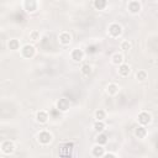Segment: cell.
<instances>
[{
	"instance_id": "obj_1",
	"label": "cell",
	"mask_w": 158,
	"mask_h": 158,
	"mask_svg": "<svg viewBox=\"0 0 158 158\" xmlns=\"http://www.w3.org/2000/svg\"><path fill=\"white\" fill-rule=\"evenodd\" d=\"M20 54L23 59H31L36 56V47L31 43H26L22 44L21 49H20Z\"/></svg>"
},
{
	"instance_id": "obj_2",
	"label": "cell",
	"mask_w": 158,
	"mask_h": 158,
	"mask_svg": "<svg viewBox=\"0 0 158 158\" xmlns=\"http://www.w3.org/2000/svg\"><path fill=\"white\" fill-rule=\"evenodd\" d=\"M53 141V135L48 130H41L37 133V142L42 146H48Z\"/></svg>"
},
{
	"instance_id": "obj_3",
	"label": "cell",
	"mask_w": 158,
	"mask_h": 158,
	"mask_svg": "<svg viewBox=\"0 0 158 158\" xmlns=\"http://www.w3.org/2000/svg\"><path fill=\"white\" fill-rule=\"evenodd\" d=\"M122 32H123V28H122V26L118 22H111L107 26V35L111 38H118V37H121Z\"/></svg>"
},
{
	"instance_id": "obj_4",
	"label": "cell",
	"mask_w": 158,
	"mask_h": 158,
	"mask_svg": "<svg viewBox=\"0 0 158 158\" xmlns=\"http://www.w3.org/2000/svg\"><path fill=\"white\" fill-rule=\"evenodd\" d=\"M0 151L5 156H10L16 151V146L11 139H4L0 143Z\"/></svg>"
},
{
	"instance_id": "obj_5",
	"label": "cell",
	"mask_w": 158,
	"mask_h": 158,
	"mask_svg": "<svg viewBox=\"0 0 158 158\" xmlns=\"http://www.w3.org/2000/svg\"><path fill=\"white\" fill-rule=\"evenodd\" d=\"M21 5L26 14H35L40 7V2L37 0H23Z\"/></svg>"
},
{
	"instance_id": "obj_6",
	"label": "cell",
	"mask_w": 158,
	"mask_h": 158,
	"mask_svg": "<svg viewBox=\"0 0 158 158\" xmlns=\"http://www.w3.org/2000/svg\"><path fill=\"white\" fill-rule=\"evenodd\" d=\"M137 122L139 126H144L147 127L151 122H152V115L149 111H146V110H142L138 112L137 115Z\"/></svg>"
},
{
	"instance_id": "obj_7",
	"label": "cell",
	"mask_w": 158,
	"mask_h": 158,
	"mask_svg": "<svg viewBox=\"0 0 158 158\" xmlns=\"http://www.w3.org/2000/svg\"><path fill=\"white\" fill-rule=\"evenodd\" d=\"M56 109L60 112H67L70 109V100L68 98H59L56 101Z\"/></svg>"
},
{
	"instance_id": "obj_8",
	"label": "cell",
	"mask_w": 158,
	"mask_h": 158,
	"mask_svg": "<svg viewBox=\"0 0 158 158\" xmlns=\"http://www.w3.org/2000/svg\"><path fill=\"white\" fill-rule=\"evenodd\" d=\"M142 10V2L138 0H131L127 2V11L132 15H137L139 14Z\"/></svg>"
},
{
	"instance_id": "obj_9",
	"label": "cell",
	"mask_w": 158,
	"mask_h": 158,
	"mask_svg": "<svg viewBox=\"0 0 158 158\" xmlns=\"http://www.w3.org/2000/svg\"><path fill=\"white\" fill-rule=\"evenodd\" d=\"M35 118H36V122H37V123L44 125V123H47L48 120H49V114H48L47 110H38V111L36 112Z\"/></svg>"
},
{
	"instance_id": "obj_10",
	"label": "cell",
	"mask_w": 158,
	"mask_h": 158,
	"mask_svg": "<svg viewBox=\"0 0 158 158\" xmlns=\"http://www.w3.org/2000/svg\"><path fill=\"white\" fill-rule=\"evenodd\" d=\"M84 57H85V52L81 49V48H74V49H72V52H70V58L73 59V62H75V63H79V62H81L83 59H84Z\"/></svg>"
},
{
	"instance_id": "obj_11",
	"label": "cell",
	"mask_w": 158,
	"mask_h": 158,
	"mask_svg": "<svg viewBox=\"0 0 158 158\" xmlns=\"http://www.w3.org/2000/svg\"><path fill=\"white\" fill-rule=\"evenodd\" d=\"M58 42L62 46H69L72 43V35L68 31H62L58 35Z\"/></svg>"
},
{
	"instance_id": "obj_12",
	"label": "cell",
	"mask_w": 158,
	"mask_h": 158,
	"mask_svg": "<svg viewBox=\"0 0 158 158\" xmlns=\"http://www.w3.org/2000/svg\"><path fill=\"white\" fill-rule=\"evenodd\" d=\"M90 153H91V156L95 157V158H101V157L106 153V151H105L104 146H100V144H96V143H95V144L91 147Z\"/></svg>"
},
{
	"instance_id": "obj_13",
	"label": "cell",
	"mask_w": 158,
	"mask_h": 158,
	"mask_svg": "<svg viewBox=\"0 0 158 158\" xmlns=\"http://www.w3.org/2000/svg\"><path fill=\"white\" fill-rule=\"evenodd\" d=\"M110 59H111V63L114 65H116V67H118L122 63H125V56H123L122 52H115V53H112V56H111Z\"/></svg>"
},
{
	"instance_id": "obj_14",
	"label": "cell",
	"mask_w": 158,
	"mask_h": 158,
	"mask_svg": "<svg viewBox=\"0 0 158 158\" xmlns=\"http://www.w3.org/2000/svg\"><path fill=\"white\" fill-rule=\"evenodd\" d=\"M131 73V67L128 63H122L121 65L117 67V74L121 77V78H126L128 77Z\"/></svg>"
},
{
	"instance_id": "obj_15",
	"label": "cell",
	"mask_w": 158,
	"mask_h": 158,
	"mask_svg": "<svg viewBox=\"0 0 158 158\" xmlns=\"http://www.w3.org/2000/svg\"><path fill=\"white\" fill-rule=\"evenodd\" d=\"M133 135H135V137L136 138H138V139H144L146 137H147V135H148V131H147V128L144 127V126H137L135 130H133Z\"/></svg>"
},
{
	"instance_id": "obj_16",
	"label": "cell",
	"mask_w": 158,
	"mask_h": 158,
	"mask_svg": "<svg viewBox=\"0 0 158 158\" xmlns=\"http://www.w3.org/2000/svg\"><path fill=\"white\" fill-rule=\"evenodd\" d=\"M106 93H107V95H110V96L117 95V94L120 93V85L116 84V83H109V84L106 85Z\"/></svg>"
},
{
	"instance_id": "obj_17",
	"label": "cell",
	"mask_w": 158,
	"mask_h": 158,
	"mask_svg": "<svg viewBox=\"0 0 158 158\" xmlns=\"http://www.w3.org/2000/svg\"><path fill=\"white\" fill-rule=\"evenodd\" d=\"M91 5H93V7H94L95 10H98V11H104V10L107 9L109 2H107L106 0H94V1L91 2Z\"/></svg>"
},
{
	"instance_id": "obj_18",
	"label": "cell",
	"mask_w": 158,
	"mask_h": 158,
	"mask_svg": "<svg viewBox=\"0 0 158 158\" xmlns=\"http://www.w3.org/2000/svg\"><path fill=\"white\" fill-rule=\"evenodd\" d=\"M21 47L22 46H21V43H20V41L17 38H10L7 41V48L10 51H20Z\"/></svg>"
},
{
	"instance_id": "obj_19",
	"label": "cell",
	"mask_w": 158,
	"mask_h": 158,
	"mask_svg": "<svg viewBox=\"0 0 158 158\" xmlns=\"http://www.w3.org/2000/svg\"><path fill=\"white\" fill-rule=\"evenodd\" d=\"M107 135L105 132H100V133H96V137H95V143L96 144H100V146H105L107 143Z\"/></svg>"
},
{
	"instance_id": "obj_20",
	"label": "cell",
	"mask_w": 158,
	"mask_h": 158,
	"mask_svg": "<svg viewBox=\"0 0 158 158\" xmlns=\"http://www.w3.org/2000/svg\"><path fill=\"white\" fill-rule=\"evenodd\" d=\"M93 128L95 130L96 133L104 132L105 128H106V123H105V121H96V120H95L94 123H93Z\"/></svg>"
},
{
	"instance_id": "obj_21",
	"label": "cell",
	"mask_w": 158,
	"mask_h": 158,
	"mask_svg": "<svg viewBox=\"0 0 158 158\" xmlns=\"http://www.w3.org/2000/svg\"><path fill=\"white\" fill-rule=\"evenodd\" d=\"M106 116H107V112H106L104 109H98V110L94 112V118H95L96 121H105Z\"/></svg>"
},
{
	"instance_id": "obj_22",
	"label": "cell",
	"mask_w": 158,
	"mask_h": 158,
	"mask_svg": "<svg viewBox=\"0 0 158 158\" xmlns=\"http://www.w3.org/2000/svg\"><path fill=\"white\" fill-rule=\"evenodd\" d=\"M91 72H93V68H91L90 64H88V63L81 64V67H80V73H81L83 77H89V75L91 74Z\"/></svg>"
},
{
	"instance_id": "obj_23",
	"label": "cell",
	"mask_w": 158,
	"mask_h": 158,
	"mask_svg": "<svg viewBox=\"0 0 158 158\" xmlns=\"http://www.w3.org/2000/svg\"><path fill=\"white\" fill-rule=\"evenodd\" d=\"M131 48H132V43L128 40H122L120 42V49H121V52H128Z\"/></svg>"
},
{
	"instance_id": "obj_24",
	"label": "cell",
	"mask_w": 158,
	"mask_h": 158,
	"mask_svg": "<svg viewBox=\"0 0 158 158\" xmlns=\"http://www.w3.org/2000/svg\"><path fill=\"white\" fill-rule=\"evenodd\" d=\"M147 77H148V74H147V72L144 69H138L136 72V79L138 81H144L147 79Z\"/></svg>"
},
{
	"instance_id": "obj_25",
	"label": "cell",
	"mask_w": 158,
	"mask_h": 158,
	"mask_svg": "<svg viewBox=\"0 0 158 158\" xmlns=\"http://www.w3.org/2000/svg\"><path fill=\"white\" fill-rule=\"evenodd\" d=\"M28 37H30V40H31V41H38V40H40V37H41V33H40V31H38V30H31V31H30Z\"/></svg>"
},
{
	"instance_id": "obj_26",
	"label": "cell",
	"mask_w": 158,
	"mask_h": 158,
	"mask_svg": "<svg viewBox=\"0 0 158 158\" xmlns=\"http://www.w3.org/2000/svg\"><path fill=\"white\" fill-rule=\"evenodd\" d=\"M101 158H118L115 153H112V152H106Z\"/></svg>"
}]
</instances>
